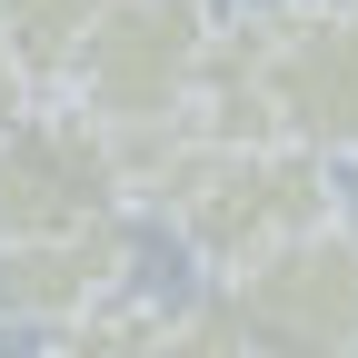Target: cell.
<instances>
[{
	"instance_id": "cell-5",
	"label": "cell",
	"mask_w": 358,
	"mask_h": 358,
	"mask_svg": "<svg viewBox=\"0 0 358 358\" xmlns=\"http://www.w3.org/2000/svg\"><path fill=\"white\" fill-rule=\"evenodd\" d=\"M268 10V120L279 140L358 159V0H259Z\"/></svg>"
},
{
	"instance_id": "cell-4",
	"label": "cell",
	"mask_w": 358,
	"mask_h": 358,
	"mask_svg": "<svg viewBox=\"0 0 358 358\" xmlns=\"http://www.w3.org/2000/svg\"><path fill=\"white\" fill-rule=\"evenodd\" d=\"M110 209H129L120 129L90 120L70 90H40L0 129V229H80V219H110Z\"/></svg>"
},
{
	"instance_id": "cell-8",
	"label": "cell",
	"mask_w": 358,
	"mask_h": 358,
	"mask_svg": "<svg viewBox=\"0 0 358 358\" xmlns=\"http://www.w3.org/2000/svg\"><path fill=\"white\" fill-rule=\"evenodd\" d=\"M60 348H169V299H140V279L129 289H110V299H90L80 319L60 329Z\"/></svg>"
},
{
	"instance_id": "cell-6",
	"label": "cell",
	"mask_w": 358,
	"mask_h": 358,
	"mask_svg": "<svg viewBox=\"0 0 358 358\" xmlns=\"http://www.w3.org/2000/svg\"><path fill=\"white\" fill-rule=\"evenodd\" d=\"M129 209L80 219V229H0V329L60 338L90 299L129 289Z\"/></svg>"
},
{
	"instance_id": "cell-7",
	"label": "cell",
	"mask_w": 358,
	"mask_h": 358,
	"mask_svg": "<svg viewBox=\"0 0 358 358\" xmlns=\"http://www.w3.org/2000/svg\"><path fill=\"white\" fill-rule=\"evenodd\" d=\"M110 0H0V40H10V60L40 80V90H60L70 60H80V40L100 30Z\"/></svg>"
},
{
	"instance_id": "cell-9",
	"label": "cell",
	"mask_w": 358,
	"mask_h": 358,
	"mask_svg": "<svg viewBox=\"0 0 358 358\" xmlns=\"http://www.w3.org/2000/svg\"><path fill=\"white\" fill-rule=\"evenodd\" d=\"M30 100H40V80H30V70L10 60V40H0V129H10V120H20Z\"/></svg>"
},
{
	"instance_id": "cell-2",
	"label": "cell",
	"mask_w": 358,
	"mask_h": 358,
	"mask_svg": "<svg viewBox=\"0 0 358 358\" xmlns=\"http://www.w3.org/2000/svg\"><path fill=\"white\" fill-rule=\"evenodd\" d=\"M249 348L279 358H358V219L329 209L299 239L259 249L249 268H219Z\"/></svg>"
},
{
	"instance_id": "cell-3",
	"label": "cell",
	"mask_w": 358,
	"mask_h": 358,
	"mask_svg": "<svg viewBox=\"0 0 358 358\" xmlns=\"http://www.w3.org/2000/svg\"><path fill=\"white\" fill-rule=\"evenodd\" d=\"M209 30L219 10L209 0H110L100 30L80 40L70 60V100L110 129H140V120H179L199 100V70H209Z\"/></svg>"
},
{
	"instance_id": "cell-1",
	"label": "cell",
	"mask_w": 358,
	"mask_h": 358,
	"mask_svg": "<svg viewBox=\"0 0 358 358\" xmlns=\"http://www.w3.org/2000/svg\"><path fill=\"white\" fill-rule=\"evenodd\" d=\"M150 209L169 219V239L219 279V268H249L259 249L299 239L308 219H329L338 209V159L308 150V140H199L159 179Z\"/></svg>"
}]
</instances>
